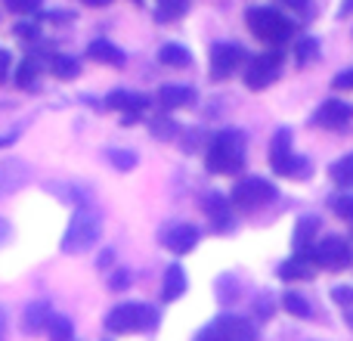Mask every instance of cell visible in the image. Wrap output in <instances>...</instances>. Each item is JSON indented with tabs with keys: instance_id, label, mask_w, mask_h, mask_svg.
<instances>
[{
	"instance_id": "3957f363",
	"label": "cell",
	"mask_w": 353,
	"mask_h": 341,
	"mask_svg": "<svg viewBox=\"0 0 353 341\" xmlns=\"http://www.w3.org/2000/svg\"><path fill=\"white\" fill-rule=\"evenodd\" d=\"M99 233H103L99 214L90 211V208H78V211L72 214V220H68L65 236H62V251H65V255H81V251L97 245Z\"/></svg>"
},
{
	"instance_id": "d4e9b609",
	"label": "cell",
	"mask_w": 353,
	"mask_h": 341,
	"mask_svg": "<svg viewBox=\"0 0 353 341\" xmlns=\"http://www.w3.org/2000/svg\"><path fill=\"white\" fill-rule=\"evenodd\" d=\"M329 177L338 183L341 189H350L353 186V153L344 155V159H338L335 165L329 168Z\"/></svg>"
},
{
	"instance_id": "4fadbf2b",
	"label": "cell",
	"mask_w": 353,
	"mask_h": 341,
	"mask_svg": "<svg viewBox=\"0 0 353 341\" xmlns=\"http://www.w3.org/2000/svg\"><path fill=\"white\" fill-rule=\"evenodd\" d=\"M161 242H165V249H171L174 255H186V251H192L195 245H199V230H195L192 224H174L165 230Z\"/></svg>"
},
{
	"instance_id": "484cf974",
	"label": "cell",
	"mask_w": 353,
	"mask_h": 341,
	"mask_svg": "<svg viewBox=\"0 0 353 341\" xmlns=\"http://www.w3.org/2000/svg\"><path fill=\"white\" fill-rule=\"evenodd\" d=\"M43 329H47L50 341H72V335H74V326L68 317H50Z\"/></svg>"
},
{
	"instance_id": "ba28073f",
	"label": "cell",
	"mask_w": 353,
	"mask_h": 341,
	"mask_svg": "<svg viewBox=\"0 0 353 341\" xmlns=\"http://www.w3.org/2000/svg\"><path fill=\"white\" fill-rule=\"evenodd\" d=\"M282 75V59L279 53H263L257 59L248 62V72H245V84L251 90H267L270 84H276Z\"/></svg>"
},
{
	"instance_id": "ee69618b",
	"label": "cell",
	"mask_w": 353,
	"mask_h": 341,
	"mask_svg": "<svg viewBox=\"0 0 353 341\" xmlns=\"http://www.w3.org/2000/svg\"><path fill=\"white\" fill-rule=\"evenodd\" d=\"M87 6H105V3H112V0H84Z\"/></svg>"
},
{
	"instance_id": "60d3db41",
	"label": "cell",
	"mask_w": 353,
	"mask_h": 341,
	"mask_svg": "<svg viewBox=\"0 0 353 341\" xmlns=\"http://www.w3.org/2000/svg\"><path fill=\"white\" fill-rule=\"evenodd\" d=\"M338 16H341V19L353 16V0H344V3H341V10H338Z\"/></svg>"
},
{
	"instance_id": "8fae6325",
	"label": "cell",
	"mask_w": 353,
	"mask_h": 341,
	"mask_svg": "<svg viewBox=\"0 0 353 341\" xmlns=\"http://www.w3.org/2000/svg\"><path fill=\"white\" fill-rule=\"evenodd\" d=\"M28 177H31V170L22 159H3L0 162V199L12 195L16 189H22L25 183H28Z\"/></svg>"
},
{
	"instance_id": "f35d334b",
	"label": "cell",
	"mask_w": 353,
	"mask_h": 341,
	"mask_svg": "<svg viewBox=\"0 0 353 341\" xmlns=\"http://www.w3.org/2000/svg\"><path fill=\"white\" fill-rule=\"evenodd\" d=\"M128 282H130V276L118 270V273H115V276H112V280H109V286H112V289H124V286H128Z\"/></svg>"
},
{
	"instance_id": "7c38bea8",
	"label": "cell",
	"mask_w": 353,
	"mask_h": 341,
	"mask_svg": "<svg viewBox=\"0 0 353 341\" xmlns=\"http://www.w3.org/2000/svg\"><path fill=\"white\" fill-rule=\"evenodd\" d=\"M105 106L115 112H124V124H134L140 118V112L149 106V99L143 93H130V90H115L105 97Z\"/></svg>"
},
{
	"instance_id": "ffe728a7",
	"label": "cell",
	"mask_w": 353,
	"mask_h": 341,
	"mask_svg": "<svg viewBox=\"0 0 353 341\" xmlns=\"http://www.w3.org/2000/svg\"><path fill=\"white\" fill-rule=\"evenodd\" d=\"M288 155H292V130L282 128V130H276L273 146H270V165H273V170L279 168Z\"/></svg>"
},
{
	"instance_id": "8992f818",
	"label": "cell",
	"mask_w": 353,
	"mask_h": 341,
	"mask_svg": "<svg viewBox=\"0 0 353 341\" xmlns=\"http://www.w3.org/2000/svg\"><path fill=\"white\" fill-rule=\"evenodd\" d=\"M257 332L248 320L242 317H217L211 326L199 332L195 341H254Z\"/></svg>"
},
{
	"instance_id": "ac0fdd59",
	"label": "cell",
	"mask_w": 353,
	"mask_h": 341,
	"mask_svg": "<svg viewBox=\"0 0 353 341\" xmlns=\"http://www.w3.org/2000/svg\"><path fill=\"white\" fill-rule=\"evenodd\" d=\"M183 292H186V273H183L180 264H171V267L165 270V286H161V295H165V301H176Z\"/></svg>"
},
{
	"instance_id": "603a6c76",
	"label": "cell",
	"mask_w": 353,
	"mask_h": 341,
	"mask_svg": "<svg viewBox=\"0 0 353 341\" xmlns=\"http://www.w3.org/2000/svg\"><path fill=\"white\" fill-rule=\"evenodd\" d=\"M316 226H319L316 217H301V220H298V226H294V236H292L294 251H307V245H310V239H313V233H316Z\"/></svg>"
},
{
	"instance_id": "e575fe53",
	"label": "cell",
	"mask_w": 353,
	"mask_h": 341,
	"mask_svg": "<svg viewBox=\"0 0 353 341\" xmlns=\"http://www.w3.org/2000/svg\"><path fill=\"white\" fill-rule=\"evenodd\" d=\"M332 298H335L338 304H353V289H350V286H338V289H332Z\"/></svg>"
},
{
	"instance_id": "9a60e30c",
	"label": "cell",
	"mask_w": 353,
	"mask_h": 341,
	"mask_svg": "<svg viewBox=\"0 0 353 341\" xmlns=\"http://www.w3.org/2000/svg\"><path fill=\"white\" fill-rule=\"evenodd\" d=\"M313 267H316V264H313L310 251H298L294 257L282 261V267L276 270V273H279V280H313V273H316Z\"/></svg>"
},
{
	"instance_id": "277c9868",
	"label": "cell",
	"mask_w": 353,
	"mask_h": 341,
	"mask_svg": "<svg viewBox=\"0 0 353 341\" xmlns=\"http://www.w3.org/2000/svg\"><path fill=\"white\" fill-rule=\"evenodd\" d=\"M245 22H248L251 35L263 43H285L292 37V22L273 6H251L245 12Z\"/></svg>"
},
{
	"instance_id": "f1b7e54d",
	"label": "cell",
	"mask_w": 353,
	"mask_h": 341,
	"mask_svg": "<svg viewBox=\"0 0 353 341\" xmlns=\"http://www.w3.org/2000/svg\"><path fill=\"white\" fill-rule=\"evenodd\" d=\"M37 78V62L34 59H22V66L16 68V84L19 87H31Z\"/></svg>"
},
{
	"instance_id": "d6a6232c",
	"label": "cell",
	"mask_w": 353,
	"mask_h": 341,
	"mask_svg": "<svg viewBox=\"0 0 353 341\" xmlns=\"http://www.w3.org/2000/svg\"><path fill=\"white\" fill-rule=\"evenodd\" d=\"M109 162L118 170H130V168L137 165V155L134 153H121V149H109Z\"/></svg>"
},
{
	"instance_id": "7bdbcfd3",
	"label": "cell",
	"mask_w": 353,
	"mask_h": 341,
	"mask_svg": "<svg viewBox=\"0 0 353 341\" xmlns=\"http://www.w3.org/2000/svg\"><path fill=\"white\" fill-rule=\"evenodd\" d=\"M0 341H6V317H3V311H0Z\"/></svg>"
},
{
	"instance_id": "8d00e7d4",
	"label": "cell",
	"mask_w": 353,
	"mask_h": 341,
	"mask_svg": "<svg viewBox=\"0 0 353 341\" xmlns=\"http://www.w3.org/2000/svg\"><path fill=\"white\" fill-rule=\"evenodd\" d=\"M332 84H335L338 90H350V87H353V68H347V72H341L335 81H332Z\"/></svg>"
},
{
	"instance_id": "4dcf8cb0",
	"label": "cell",
	"mask_w": 353,
	"mask_h": 341,
	"mask_svg": "<svg viewBox=\"0 0 353 341\" xmlns=\"http://www.w3.org/2000/svg\"><path fill=\"white\" fill-rule=\"evenodd\" d=\"M329 205L338 217H344L353 224V195H335V199H329Z\"/></svg>"
},
{
	"instance_id": "7402d4cb",
	"label": "cell",
	"mask_w": 353,
	"mask_h": 341,
	"mask_svg": "<svg viewBox=\"0 0 353 341\" xmlns=\"http://www.w3.org/2000/svg\"><path fill=\"white\" fill-rule=\"evenodd\" d=\"M159 62L161 66H171V68H183L192 62V56H189V50L180 47V43H165V47L159 50Z\"/></svg>"
},
{
	"instance_id": "e0dca14e",
	"label": "cell",
	"mask_w": 353,
	"mask_h": 341,
	"mask_svg": "<svg viewBox=\"0 0 353 341\" xmlns=\"http://www.w3.org/2000/svg\"><path fill=\"white\" fill-rule=\"evenodd\" d=\"M87 56H90L93 62H103V66H124V53L109 41H93L90 47H87Z\"/></svg>"
},
{
	"instance_id": "b9f144b4",
	"label": "cell",
	"mask_w": 353,
	"mask_h": 341,
	"mask_svg": "<svg viewBox=\"0 0 353 341\" xmlns=\"http://www.w3.org/2000/svg\"><path fill=\"white\" fill-rule=\"evenodd\" d=\"M6 239H10V224H6V220L0 217V245H3Z\"/></svg>"
},
{
	"instance_id": "52a82bcc",
	"label": "cell",
	"mask_w": 353,
	"mask_h": 341,
	"mask_svg": "<svg viewBox=\"0 0 353 341\" xmlns=\"http://www.w3.org/2000/svg\"><path fill=\"white\" fill-rule=\"evenodd\" d=\"M310 255H313V264L323 267V270H344V267H350V261H353L350 242L347 239H341V236L323 239L319 245H313Z\"/></svg>"
},
{
	"instance_id": "5b68a950",
	"label": "cell",
	"mask_w": 353,
	"mask_h": 341,
	"mask_svg": "<svg viewBox=\"0 0 353 341\" xmlns=\"http://www.w3.org/2000/svg\"><path fill=\"white\" fill-rule=\"evenodd\" d=\"M273 195H276L273 183L261 180V177H248V180H239L226 199H230V205L236 208V211L248 214V211H257V208H263L267 202H273Z\"/></svg>"
},
{
	"instance_id": "2e32d148",
	"label": "cell",
	"mask_w": 353,
	"mask_h": 341,
	"mask_svg": "<svg viewBox=\"0 0 353 341\" xmlns=\"http://www.w3.org/2000/svg\"><path fill=\"white\" fill-rule=\"evenodd\" d=\"M159 103L165 109H189L195 103V90L192 87H183V84H165L159 90Z\"/></svg>"
},
{
	"instance_id": "83f0119b",
	"label": "cell",
	"mask_w": 353,
	"mask_h": 341,
	"mask_svg": "<svg viewBox=\"0 0 353 341\" xmlns=\"http://www.w3.org/2000/svg\"><path fill=\"white\" fill-rule=\"evenodd\" d=\"M282 311H288L292 317H310L313 307L307 304V298H301L298 292H285L282 295Z\"/></svg>"
},
{
	"instance_id": "44dd1931",
	"label": "cell",
	"mask_w": 353,
	"mask_h": 341,
	"mask_svg": "<svg viewBox=\"0 0 353 341\" xmlns=\"http://www.w3.org/2000/svg\"><path fill=\"white\" fill-rule=\"evenodd\" d=\"M276 174H279V177H288V180H307V177H310V162L292 153L279 168H276Z\"/></svg>"
},
{
	"instance_id": "1f68e13d",
	"label": "cell",
	"mask_w": 353,
	"mask_h": 341,
	"mask_svg": "<svg viewBox=\"0 0 353 341\" xmlns=\"http://www.w3.org/2000/svg\"><path fill=\"white\" fill-rule=\"evenodd\" d=\"M149 128H152V134L155 137H161V140H171V137L176 134V124L171 121V118H152V124H149Z\"/></svg>"
},
{
	"instance_id": "f6af8a7d",
	"label": "cell",
	"mask_w": 353,
	"mask_h": 341,
	"mask_svg": "<svg viewBox=\"0 0 353 341\" xmlns=\"http://www.w3.org/2000/svg\"><path fill=\"white\" fill-rule=\"evenodd\" d=\"M12 140V137H3V140H0V146H6V143H10Z\"/></svg>"
},
{
	"instance_id": "9c48e42d",
	"label": "cell",
	"mask_w": 353,
	"mask_h": 341,
	"mask_svg": "<svg viewBox=\"0 0 353 341\" xmlns=\"http://www.w3.org/2000/svg\"><path fill=\"white\" fill-rule=\"evenodd\" d=\"M245 59H248V56H245V47H239V43H214L211 47V75L217 81L230 78Z\"/></svg>"
},
{
	"instance_id": "d590c367",
	"label": "cell",
	"mask_w": 353,
	"mask_h": 341,
	"mask_svg": "<svg viewBox=\"0 0 353 341\" xmlns=\"http://www.w3.org/2000/svg\"><path fill=\"white\" fill-rule=\"evenodd\" d=\"M16 35H19V37H25V41H34V37H37V25H31V22H19V25H16Z\"/></svg>"
},
{
	"instance_id": "836d02e7",
	"label": "cell",
	"mask_w": 353,
	"mask_h": 341,
	"mask_svg": "<svg viewBox=\"0 0 353 341\" xmlns=\"http://www.w3.org/2000/svg\"><path fill=\"white\" fill-rule=\"evenodd\" d=\"M6 6H10L12 12H19V16H28V12L41 10V0H6Z\"/></svg>"
},
{
	"instance_id": "6da1fadb",
	"label": "cell",
	"mask_w": 353,
	"mask_h": 341,
	"mask_svg": "<svg viewBox=\"0 0 353 341\" xmlns=\"http://www.w3.org/2000/svg\"><path fill=\"white\" fill-rule=\"evenodd\" d=\"M205 165L211 174H239L245 168V137L242 130H220L208 143Z\"/></svg>"
},
{
	"instance_id": "ab89813d",
	"label": "cell",
	"mask_w": 353,
	"mask_h": 341,
	"mask_svg": "<svg viewBox=\"0 0 353 341\" xmlns=\"http://www.w3.org/2000/svg\"><path fill=\"white\" fill-rule=\"evenodd\" d=\"M282 3L292 6L294 12H310V3H307V0H282Z\"/></svg>"
},
{
	"instance_id": "30bf717a",
	"label": "cell",
	"mask_w": 353,
	"mask_h": 341,
	"mask_svg": "<svg viewBox=\"0 0 353 341\" xmlns=\"http://www.w3.org/2000/svg\"><path fill=\"white\" fill-rule=\"evenodd\" d=\"M353 118V109L344 99H325L316 112H313V124L323 130H344Z\"/></svg>"
},
{
	"instance_id": "cb8c5ba5",
	"label": "cell",
	"mask_w": 353,
	"mask_h": 341,
	"mask_svg": "<svg viewBox=\"0 0 353 341\" xmlns=\"http://www.w3.org/2000/svg\"><path fill=\"white\" fill-rule=\"evenodd\" d=\"M50 72L62 81H74L81 75V66H78V59H72V56H53V59H50Z\"/></svg>"
},
{
	"instance_id": "d6986e66",
	"label": "cell",
	"mask_w": 353,
	"mask_h": 341,
	"mask_svg": "<svg viewBox=\"0 0 353 341\" xmlns=\"http://www.w3.org/2000/svg\"><path fill=\"white\" fill-rule=\"evenodd\" d=\"M47 313H50L47 301H34V304H28V311H25V317H22V329L28 332V335L41 332L43 326H47Z\"/></svg>"
},
{
	"instance_id": "f546056e",
	"label": "cell",
	"mask_w": 353,
	"mask_h": 341,
	"mask_svg": "<svg viewBox=\"0 0 353 341\" xmlns=\"http://www.w3.org/2000/svg\"><path fill=\"white\" fill-rule=\"evenodd\" d=\"M316 56H319L316 37H304V41L298 43V66H307V62H313Z\"/></svg>"
},
{
	"instance_id": "4316f807",
	"label": "cell",
	"mask_w": 353,
	"mask_h": 341,
	"mask_svg": "<svg viewBox=\"0 0 353 341\" xmlns=\"http://www.w3.org/2000/svg\"><path fill=\"white\" fill-rule=\"evenodd\" d=\"M186 10H189V0H159V19L161 22H174V19H180V16H186Z\"/></svg>"
},
{
	"instance_id": "5bb4252c",
	"label": "cell",
	"mask_w": 353,
	"mask_h": 341,
	"mask_svg": "<svg viewBox=\"0 0 353 341\" xmlns=\"http://www.w3.org/2000/svg\"><path fill=\"white\" fill-rule=\"evenodd\" d=\"M205 205V214H208V220L214 224V230H230L232 226V205H230V199L226 195H220V193H208V199L201 202Z\"/></svg>"
},
{
	"instance_id": "7a4b0ae2",
	"label": "cell",
	"mask_w": 353,
	"mask_h": 341,
	"mask_svg": "<svg viewBox=\"0 0 353 341\" xmlns=\"http://www.w3.org/2000/svg\"><path fill=\"white\" fill-rule=\"evenodd\" d=\"M159 323V313L155 307L140 304V301H128V304H118L109 311L105 317V329L112 335H130V332H149Z\"/></svg>"
},
{
	"instance_id": "74e56055",
	"label": "cell",
	"mask_w": 353,
	"mask_h": 341,
	"mask_svg": "<svg viewBox=\"0 0 353 341\" xmlns=\"http://www.w3.org/2000/svg\"><path fill=\"white\" fill-rule=\"evenodd\" d=\"M10 66H12L10 53H6V50H0V84H3V81L10 78Z\"/></svg>"
}]
</instances>
